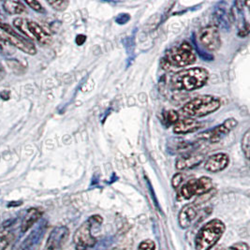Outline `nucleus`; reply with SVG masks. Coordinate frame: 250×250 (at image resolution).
<instances>
[{"label":"nucleus","mask_w":250,"mask_h":250,"mask_svg":"<svg viewBox=\"0 0 250 250\" xmlns=\"http://www.w3.org/2000/svg\"><path fill=\"white\" fill-rule=\"evenodd\" d=\"M209 79V72L204 68H186L176 72L171 78V84L179 91H193L205 86Z\"/></svg>","instance_id":"f257e3e1"},{"label":"nucleus","mask_w":250,"mask_h":250,"mask_svg":"<svg viewBox=\"0 0 250 250\" xmlns=\"http://www.w3.org/2000/svg\"><path fill=\"white\" fill-rule=\"evenodd\" d=\"M221 106V102L218 98L204 95L199 96L186 103L181 108V113L189 118L204 117L208 114H213Z\"/></svg>","instance_id":"f03ea898"},{"label":"nucleus","mask_w":250,"mask_h":250,"mask_svg":"<svg viewBox=\"0 0 250 250\" xmlns=\"http://www.w3.org/2000/svg\"><path fill=\"white\" fill-rule=\"evenodd\" d=\"M225 231V225L219 219H213L207 222L202 228L196 238H195V248L197 250H210L218 240L221 238Z\"/></svg>","instance_id":"7ed1b4c3"},{"label":"nucleus","mask_w":250,"mask_h":250,"mask_svg":"<svg viewBox=\"0 0 250 250\" xmlns=\"http://www.w3.org/2000/svg\"><path fill=\"white\" fill-rule=\"evenodd\" d=\"M103 223V217L99 215L92 216L83 222L73 235V243L76 250H88L94 248L98 240L92 234V229L99 227Z\"/></svg>","instance_id":"20e7f679"},{"label":"nucleus","mask_w":250,"mask_h":250,"mask_svg":"<svg viewBox=\"0 0 250 250\" xmlns=\"http://www.w3.org/2000/svg\"><path fill=\"white\" fill-rule=\"evenodd\" d=\"M196 54L191 44L183 42L178 45L173 46L166 53L164 61L171 67L184 68L196 62Z\"/></svg>","instance_id":"39448f33"},{"label":"nucleus","mask_w":250,"mask_h":250,"mask_svg":"<svg viewBox=\"0 0 250 250\" xmlns=\"http://www.w3.org/2000/svg\"><path fill=\"white\" fill-rule=\"evenodd\" d=\"M13 25L20 32L28 38L34 39L40 43L48 44L51 42V36L45 29L34 21L23 18H16L13 20Z\"/></svg>","instance_id":"423d86ee"},{"label":"nucleus","mask_w":250,"mask_h":250,"mask_svg":"<svg viewBox=\"0 0 250 250\" xmlns=\"http://www.w3.org/2000/svg\"><path fill=\"white\" fill-rule=\"evenodd\" d=\"M214 185L210 177L203 176L197 179H191L181 186L178 190V197L183 200H189L194 196H201L212 190Z\"/></svg>","instance_id":"0eeeda50"},{"label":"nucleus","mask_w":250,"mask_h":250,"mask_svg":"<svg viewBox=\"0 0 250 250\" xmlns=\"http://www.w3.org/2000/svg\"><path fill=\"white\" fill-rule=\"evenodd\" d=\"M238 125V122L235 118H229L226 119L222 124L216 125L214 128L208 129L205 132L199 134L198 139L208 141L211 143H217L218 141L222 140L224 137L233 130Z\"/></svg>","instance_id":"6e6552de"},{"label":"nucleus","mask_w":250,"mask_h":250,"mask_svg":"<svg viewBox=\"0 0 250 250\" xmlns=\"http://www.w3.org/2000/svg\"><path fill=\"white\" fill-rule=\"evenodd\" d=\"M198 40L209 52H215L221 46L219 31L214 25H209L201 29L198 34Z\"/></svg>","instance_id":"1a4fd4ad"},{"label":"nucleus","mask_w":250,"mask_h":250,"mask_svg":"<svg viewBox=\"0 0 250 250\" xmlns=\"http://www.w3.org/2000/svg\"><path fill=\"white\" fill-rule=\"evenodd\" d=\"M69 235L67 227L55 228L49 235L44 250H62Z\"/></svg>","instance_id":"9d476101"},{"label":"nucleus","mask_w":250,"mask_h":250,"mask_svg":"<svg viewBox=\"0 0 250 250\" xmlns=\"http://www.w3.org/2000/svg\"><path fill=\"white\" fill-rule=\"evenodd\" d=\"M229 164V158L225 153H217L210 156L205 160V169L207 171L216 173L224 171Z\"/></svg>","instance_id":"9b49d317"},{"label":"nucleus","mask_w":250,"mask_h":250,"mask_svg":"<svg viewBox=\"0 0 250 250\" xmlns=\"http://www.w3.org/2000/svg\"><path fill=\"white\" fill-rule=\"evenodd\" d=\"M205 159V156L200 153H188L176 159L175 167L179 171L193 169L199 166Z\"/></svg>","instance_id":"f8f14e48"},{"label":"nucleus","mask_w":250,"mask_h":250,"mask_svg":"<svg viewBox=\"0 0 250 250\" xmlns=\"http://www.w3.org/2000/svg\"><path fill=\"white\" fill-rule=\"evenodd\" d=\"M203 123L192 118L178 119L173 125V132L175 134H188L193 133L203 127Z\"/></svg>","instance_id":"ddd939ff"},{"label":"nucleus","mask_w":250,"mask_h":250,"mask_svg":"<svg viewBox=\"0 0 250 250\" xmlns=\"http://www.w3.org/2000/svg\"><path fill=\"white\" fill-rule=\"evenodd\" d=\"M198 205L189 204L185 205L178 215V223L182 229H187L191 225L198 215Z\"/></svg>","instance_id":"4468645a"},{"label":"nucleus","mask_w":250,"mask_h":250,"mask_svg":"<svg viewBox=\"0 0 250 250\" xmlns=\"http://www.w3.org/2000/svg\"><path fill=\"white\" fill-rule=\"evenodd\" d=\"M7 40L12 43V45L19 50H21L23 53L34 56L37 53V49L32 42L27 41L26 39L23 38L21 35H7Z\"/></svg>","instance_id":"2eb2a0df"},{"label":"nucleus","mask_w":250,"mask_h":250,"mask_svg":"<svg viewBox=\"0 0 250 250\" xmlns=\"http://www.w3.org/2000/svg\"><path fill=\"white\" fill-rule=\"evenodd\" d=\"M42 215V213L37 208L29 209L22 222V227H21L22 232H26L30 228H32L35 223L41 218Z\"/></svg>","instance_id":"dca6fc26"},{"label":"nucleus","mask_w":250,"mask_h":250,"mask_svg":"<svg viewBox=\"0 0 250 250\" xmlns=\"http://www.w3.org/2000/svg\"><path fill=\"white\" fill-rule=\"evenodd\" d=\"M3 8L10 14H21L25 11V6L23 2L16 0H8L3 2Z\"/></svg>","instance_id":"f3484780"},{"label":"nucleus","mask_w":250,"mask_h":250,"mask_svg":"<svg viewBox=\"0 0 250 250\" xmlns=\"http://www.w3.org/2000/svg\"><path fill=\"white\" fill-rule=\"evenodd\" d=\"M42 235H43L42 229L40 228L39 229H37L36 231L32 232V234L27 238L21 250H36L35 249L38 247Z\"/></svg>","instance_id":"a211bd4d"},{"label":"nucleus","mask_w":250,"mask_h":250,"mask_svg":"<svg viewBox=\"0 0 250 250\" xmlns=\"http://www.w3.org/2000/svg\"><path fill=\"white\" fill-rule=\"evenodd\" d=\"M250 131L248 130L242 139V150L247 159H250Z\"/></svg>","instance_id":"6ab92c4d"},{"label":"nucleus","mask_w":250,"mask_h":250,"mask_svg":"<svg viewBox=\"0 0 250 250\" xmlns=\"http://www.w3.org/2000/svg\"><path fill=\"white\" fill-rule=\"evenodd\" d=\"M48 4L58 12H63L68 8L69 2L66 0H57V1H48Z\"/></svg>","instance_id":"aec40b11"},{"label":"nucleus","mask_w":250,"mask_h":250,"mask_svg":"<svg viewBox=\"0 0 250 250\" xmlns=\"http://www.w3.org/2000/svg\"><path fill=\"white\" fill-rule=\"evenodd\" d=\"M179 119V114H177V112L175 111H168L164 114V120L168 123V125L171 124H175Z\"/></svg>","instance_id":"412c9836"},{"label":"nucleus","mask_w":250,"mask_h":250,"mask_svg":"<svg viewBox=\"0 0 250 250\" xmlns=\"http://www.w3.org/2000/svg\"><path fill=\"white\" fill-rule=\"evenodd\" d=\"M112 243H113V240L111 238L103 239L102 241L98 242L94 248L88 250H106L111 246Z\"/></svg>","instance_id":"4be33fe9"},{"label":"nucleus","mask_w":250,"mask_h":250,"mask_svg":"<svg viewBox=\"0 0 250 250\" xmlns=\"http://www.w3.org/2000/svg\"><path fill=\"white\" fill-rule=\"evenodd\" d=\"M156 250V245L155 243L152 241V240H145L143 241L139 248L138 250Z\"/></svg>","instance_id":"5701e85b"},{"label":"nucleus","mask_w":250,"mask_h":250,"mask_svg":"<svg viewBox=\"0 0 250 250\" xmlns=\"http://www.w3.org/2000/svg\"><path fill=\"white\" fill-rule=\"evenodd\" d=\"M24 3H25L26 5H28L32 10H34L36 12H44L43 7H42V4H41L40 2H38V1H34V0H30V1H29V0H26Z\"/></svg>","instance_id":"b1692460"},{"label":"nucleus","mask_w":250,"mask_h":250,"mask_svg":"<svg viewBox=\"0 0 250 250\" xmlns=\"http://www.w3.org/2000/svg\"><path fill=\"white\" fill-rule=\"evenodd\" d=\"M183 181H184L183 173H181V172L176 173L175 175H173V177L171 179V186L174 188H179L182 185Z\"/></svg>","instance_id":"393cba45"},{"label":"nucleus","mask_w":250,"mask_h":250,"mask_svg":"<svg viewBox=\"0 0 250 250\" xmlns=\"http://www.w3.org/2000/svg\"><path fill=\"white\" fill-rule=\"evenodd\" d=\"M250 250V247H249V245L248 244H246V243H243V242H241V243H236V244H234V245H232L231 247H229V249L225 250Z\"/></svg>","instance_id":"a878e982"},{"label":"nucleus","mask_w":250,"mask_h":250,"mask_svg":"<svg viewBox=\"0 0 250 250\" xmlns=\"http://www.w3.org/2000/svg\"><path fill=\"white\" fill-rule=\"evenodd\" d=\"M11 240V235L0 237V250H5L6 248L9 246Z\"/></svg>","instance_id":"bb28decb"},{"label":"nucleus","mask_w":250,"mask_h":250,"mask_svg":"<svg viewBox=\"0 0 250 250\" xmlns=\"http://www.w3.org/2000/svg\"><path fill=\"white\" fill-rule=\"evenodd\" d=\"M5 77V70L2 66H0V81Z\"/></svg>","instance_id":"cd10ccee"}]
</instances>
